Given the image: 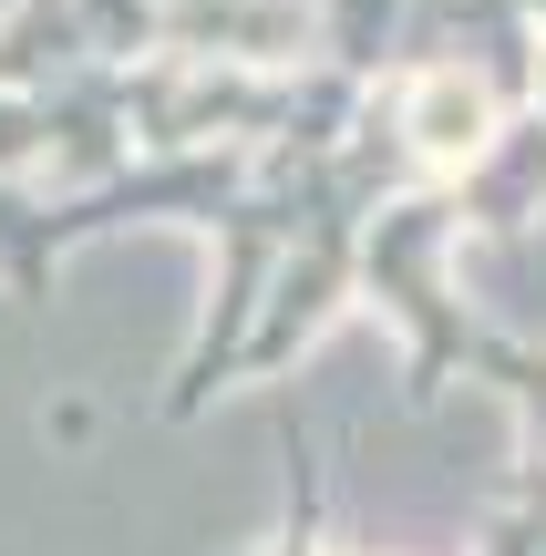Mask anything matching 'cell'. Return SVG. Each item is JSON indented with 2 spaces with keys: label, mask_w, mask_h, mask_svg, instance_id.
<instances>
[{
  "label": "cell",
  "mask_w": 546,
  "mask_h": 556,
  "mask_svg": "<svg viewBox=\"0 0 546 556\" xmlns=\"http://www.w3.org/2000/svg\"><path fill=\"white\" fill-rule=\"evenodd\" d=\"M454 238H465L454 186H412V197H392L382 217H371V238H361V289H371V309L403 330V402H433L454 371H465L474 330H485V319L454 299V278H444Z\"/></svg>",
  "instance_id": "1"
},
{
  "label": "cell",
  "mask_w": 546,
  "mask_h": 556,
  "mask_svg": "<svg viewBox=\"0 0 546 556\" xmlns=\"http://www.w3.org/2000/svg\"><path fill=\"white\" fill-rule=\"evenodd\" d=\"M536 114H546V41H536Z\"/></svg>",
  "instance_id": "12"
},
{
  "label": "cell",
  "mask_w": 546,
  "mask_h": 556,
  "mask_svg": "<svg viewBox=\"0 0 546 556\" xmlns=\"http://www.w3.org/2000/svg\"><path fill=\"white\" fill-rule=\"evenodd\" d=\"M93 21H82V0H11L0 11V93L21 103H52L73 73H93Z\"/></svg>",
  "instance_id": "6"
},
{
  "label": "cell",
  "mask_w": 546,
  "mask_h": 556,
  "mask_svg": "<svg viewBox=\"0 0 546 556\" xmlns=\"http://www.w3.org/2000/svg\"><path fill=\"white\" fill-rule=\"evenodd\" d=\"M526 21H536V31H546V0H526Z\"/></svg>",
  "instance_id": "13"
},
{
  "label": "cell",
  "mask_w": 546,
  "mask_h": 556,
  "mask_svg": "<svg viewBox=\"0 0 546 556\" xmlns=\"http://www.w3.org/2000/svg\"><path fill=\"white\" fill-rule=\"evenodd\" d=\"M403 11H412V0H320L309 62H330V73H351V83L382 93V83H392V41H403Z\"/></svg>",
  "instance_id": "7"
},
{
  "label": "cell",
  "mask_w": 546,
  "mask_h": 556,
  "mask_svg": "<svg viewBox=\"0 0 546 556\" xmlns=\"http://www.w3.org/2000/svg\"><path fill=\"white\" fill-rule=\"evenodd\" d=\"M268 556H330L320 546V464L309 454H289V526L268 536Z\"/></svg>",
  "instance_id": "11"
},
{
  "label": "cell",
  "mask_w": 546,
  "mask_h": 556,
  "mask_svg": "<svg viewBox=\"0 0 546 556\" xmlns=\"http://www.w3.org/2000/svg\"><path fill=\"white\" fill-rule=\"evenodd\" d=\"M474 381H495V392L526 413V464H546V340H516V330H474L465 351Z\"/></svg>",
  "instance_id": "8"
},
{
  "label": "cell",
  "mask_w": 546,
  "mask_h": 556,
  "mask_svg": "<svg viewBox=\"0 0 546 556\" xmlns=\"http://www.w3.org/2000/svg\"><path fill=\"white\" fill-rule=\"evenodd\" d=\"M52 197H93V186H114L124 165H135V124H124V73L114 62H93V73H73L52 103Z\"/></svg>",
  "instance_id": "4"
},
{
  "label": "cell",
  "mask_w": 546,
  "mask_h": 556,
  "mask_svg": "<svg viewBox=\"0 0 546 556\" xmlns=\"http://www.w3.org/2000/svg\"><path fill=\"white\" fill-rule=\"evenodd\" d=\"M454 206H465V238H526L546 217V114L536 103L495 124V144L454 176Z\"/></svg>",
  "instance_id": "5"
},
{
  "label": "cell",
  "mask_w": 546,
  "mask_h": 556,
  "mask_svg": "<svg viewBox=\"0 0 546 556\" xmlns=\"http://www.w3.org/2000/svg\"><path fill=\"white\" fill-rule=\"evenodd\" d=\"M41 155H52V114L21 103V93H0V186H21Z\"/></svg>",
  "instance_id": "10"
},
{
  "label": "cell",
  "mask_w": 546,
  "mask_h": 556,
  "mask_svg": "<svg viewBox=\"0 0 546 556\" xmlns=\"http://www.w3.org/2000/svg\"><path fill=\"white\" fill-rule=\"evenodd\" d=\"M176 62H238V73H300L320 0H155Z\"/></svg>",
  "instance_id": "3"
},
{
  "label": "cell",
  "mask_w": 546,
  "mask_h": 556,
  "mask_svg": "<svg viewBox=\"0 0 546 556\" xmlns=\"http://www.w3.org/2000/svg\"><path fill=\"white\" fill-rule=\"evenodd\" d=\"M536 21L526 0H412L403 41H392V73H474L506 114L536 103Z\"/></svg>",
  "instance_id": "2"
},
{
  "label": "cell",
  "mask_w": 546,
  "mask_h": 556,
  "mask_svg": "<svg viewBox=\"0 0 546 556\" xmlns=\"http://www.w3.org/2000/svg\"><path fill=\"white\" fill-rule=\"evenodd\" d=\"M82 21H93V52L114 62V73H135V62H155V52H165L155 0H82Z\"/></svg>",
  "instance_id": "9"
}]
</instances>
